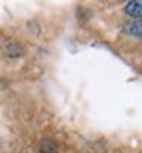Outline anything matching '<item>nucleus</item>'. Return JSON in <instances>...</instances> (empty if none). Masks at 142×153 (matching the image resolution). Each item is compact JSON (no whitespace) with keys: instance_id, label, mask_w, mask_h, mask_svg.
Instances as JSON below:
<instances>
[{"instance_id":"nucleus-1","label":"nucleus","mask_w":142,"mask_h":153,"mask_svg":"<svg viewBox=\"0 0 142 153\" xmlns=\"http://www.w3.org/2000/svg\"><path fill=\"white\" fill-rule=\"evenodd\" d=\"M125 12L133 19H141L142 17V0H133L125 5Z\"/></svg>"},{"instance_id":"nucleus-2","label":"nucleus","mask_w":142,"mask_h":153,"mask_svg":"<svg viewBox=\"0 0 142 153\" xmlns=\"http://www.w3.org/2000/svg\"><path fill=\"white\" fill-rule=\"evenodd\" d=\"M127 31L133 34V35H138V37H142V22H135V23H130L127 25Z\"/></svg>"}]
</instances>
